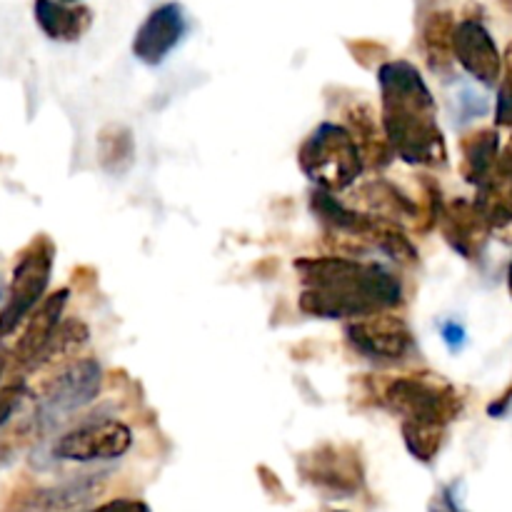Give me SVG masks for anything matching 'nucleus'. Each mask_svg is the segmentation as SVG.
<instances>
[{
    "label": "nucleus",
    "instance_id": "1",
    "mask_svg": "<svg viewBox=\"0 0 512 512\" xmlns=\"http://www.w3.org/2000/svg\"><path fill=\"white\" fill-rule=\"evenodd\" d=\"M383 90L385 135L408 163L440 165L448 158L438 128V105L423 75L408 60H390L378 70Z\"/></svg>",
    "mask_w": 512,
    "mask_h": 512
},
{
    "label": "nucleus",
    "instance_id": "2",
    "mask_svg": "<svg viewBox=\"0 0 512 512\" xmlns=\"http://www.w3.org/2000/svg\"><path fill=\"white\" fill-rule=\"evenodd\" d=\"M300 268L308 290L303 293V308L315 315L345 318V315H373L393 308L403 300L400 283L378 265L353 263L345 258L303 260Z\"/></svg>",
    "mask_w": 512,
    "mask_h": 512
},
{
    "label": "nucleus",
    "instance_id": "3",
    "mask_svg": "<svg viewBox=\"0 0 512 512\" xmlns=\"http://www.w3.org/2000/svg\"><path fill=\"white\" fill-rule=\"evenodd\" d=\"M300 168L323 190H343L363 170L358 140L345 128L323 123L300 148Z\"/></svg>",
    "mask_w": 512,
    "mask_h": 512
},
{
    "label": "nucleus",
    "instance_id": "4",
    "mask_svg": "<svg viewBox=\"0 0 512 512\" xmlns=\"http://www.w3.org/2000/svg\"><path fill=\"white\" fill-rule=\"evenodd\" d=\"M383 403L395 413H403L405 420H423L445 428L463 413L458 390L445 380L428 378V375L390 380L388 388L383 390Z\"/></svg>",
    "mask_w": 512,
    "mask_h": 512
},
{
    "label": "nucleus",
    "instance_id": "5",
    "mask_svg": "<svg viewBox=\"0 0 512 512\" xmlns=\"http://www.w3.org/2000/svg\"><path fill=\"white\" fill-rule=\"evenodd\" d=\"M103 370L95 360H75L60 375H55L43 390L35 408V425L40 430H53L70 418L73 413L93 403L100 393Z\"/></svg>",
    "mask_w": 512,
    "mask_h": 512
},
{
    "label": "nucleus",
    "instance_id": "6",
    "mask_svg": "<svg viewBox=\"0 0 512 512\" xmlns=\"http://www.w3.org/2000/svg\"><path fill=\"white\" fill-rule=\"evenodd\" d=\"M55 248L48 238H35L28 248L20 253L18 265L13 270V283H10L8 298L0 310V338L13 333L25 318L35 310V305L43 298L45 288L50 283V270H53Z\"/></svg>",
    "mask_w": 512,
    "mask_h": 512
},
{
    "label": "nucleus",
    "instance_id": "7",
    "mask_svg": "<svg viewBox=\"0 0 512 512\" xmlns=\"http://www.w3.org/2000/svg\"><path fill=\"white\" fill-rule=\"evenodd\" d=\"M133 445L128 425L115 418H90L65 430L50 445V458L60 463H103L118 460Z\"/></svg>",
    "mask_w": 512,
    "mask_h": 512
},
{
    "label": "nucleus",
    "instance_id": "8",
    "mask_svg": "<svg viewBox=\"0 0 512 512\" xmlns=\"http://www.w3.org/2000/svg\"><path fill=\"white\" fill-rule=\"evenodd\" d=\"M348 340L358 353L380 363L405 360L415 348L405 320L393 313L363 315L348 328Z\"/></svg>",
    "mask_w": 512,
    "mask_h": 512
},
{
    "label": "nucleus",
    "instance_id": "9",
    "mask_svg": "<svg viewBox=\"0 0 512 512\" xmlns=\"http://www.w3.org/2000/svg\"><path fill=\"white\" fill-rule=\"evenodd\" d=\"M190 20L185 15L180 3H163L155 10H150L148 18L138 28L133 38V55L143 65L165 63L173 50L180 48L185 38H188Z\"/></svg>",
    "mask_w": 512,
    "mask_h": 512
},
{
    "label": "nucleus",
    "instance_id": "10",
    "mask_svg": "<svg viewBox=\"0 0 512 512\" xmlns=\"http://www.w3.org/2000/svg\"><path fill=\"white\" fill-rule=\"evenodd\" d=\"M453 58L463 65L470 78L483 85H495L503 75V55L480 18H463L455 23Z\"/></svg>",
    "mask_w": 512,
    "mask_h": 512
},
{
    "label": "nucleus",
    "instance_id": "11",
    "mask_svg": "<svg viewBox=\"0 0 512 512\" xmlns=\"http://www.w3.org/2000/svg\"><path fill=\"white\" fill-rule=\"evenodd\" d=\"M300 473L315 488L333 495H353L363 485V468L353 450L320 448L300 460Z\"/></svg>",
    "mask_w": 512,
    "mask_h": 512
},
{
    "label": "nucleus",
    "instance_id": "12",
    "mask_svg": "<svg viewBox=\"0 0 512 512\" xmlns=\"http://www.w3.org/2000/svg\"><path fill=\"white\" fill-rule=\"evenodd\" d=\"M105 475H83L53 488L35 490L25 498L23 512H78L103 495Z\"/></svg>",
    "mask_w": 512,
    "mask_h": 512
},
{
    "label": "nucleus",
    "instance_id": "13",
    "mask_svg": "<svg viewBox=\"0 0 512 512\" xmlns=\"http://www.w3.org/2000/svg\"><path fill=\"white\" fill-rule=\"evenodd\" d=\"M65 300L68 293L60 290V293L50 295L45 303H40V308H35L28 315V328H25L23 338L15 345V360L20 365H28V368H38V360L43 355V350L48 348V343L53 340L55 330L60 328V315H63Z\"/></svg>",
    "mask_w": 512,
    "mask_h": 512
},
{
    "label": "nucleus",
    "instance_id": "14",
    "mask_svg": "<svg viewBox=\"0 0 512 512\" xmlns=\"http://www.w3.org/2000/svg\"><path fill=\"white\" fill-rule=\"evenodd\" d=\"M33 13L40 30L58 43H75L93 25V10L63 0H35Z\"/></svg>",
    "mask_w": 512,
    "mask_h": 512
},
{
    "label": "nucleus",
    "instance_id": "15",
    "mask_svg": "<svg viewBox=\"0 0 512 512\" xmlns=\"http://www.w3.org/2000/svg\"><path fill=\"white\" fill-rule=\"evenodd\" d=\"M448 220V240L453 243V248H458L463 253V258H475L483 248L485 238H488V220L483 218V213L478 210V205H470L465 200L453 203L450 213L445 215Z\"/></svg>",
    "mask_w": 512,
    "mask_h": 512
},
{
    "label": "nucleus",
    "instance_id": "16",
    "mask_svg": "<svg viewBox=\"0 0 512 512\" xmlns=\"http://www.w3.org/2000/svg\"><path fill=\"white\" fill-rule=\"evenodd\" d=\"M463 150V175L475 188L488 183L500 158V135L498 130H475L460 140Z\"/></svg>",
    "mask_w": 512,
    "mask_h": 512
},
{
    "label": "nucleus",
    "instance_id": "17",
    "mask_svg": "<svg viewBox=\"0 0 512 512\" xmlns=\"http://www.w3.org/2000/svg\"><path fill=\"white\" fill-rule=\"evenodd\" d=\"M453 30L455 18L453 13H433L423 25V48L428 55L430 68L445 73L450 65L455 63L453 58Z\"/></svg>",
    "mask_w": 512,
    "mask_h": 512
},
{
    "label": "nucleus",
    "instance_id": "18",
    "mask_svg": "<svg viewBox=\"0 0 512 512\" xmlns=\"http://www.w3.org/2000/svg\"><path fill=\"white\" fill-rule=\"evenodd\" d=\"M445 425L438 423H423V420H405L403 435L405 445H408L410 453L415 455L423 463H430L435 460V455L440 453L445 440Z\"/></svg>",
    "mask_w": 512,
    "mask_h": 512
},
{
    "label": "nucleus",
    "instance_id": "19",
    "mask_svg": "<svg viewBox=\"0 0 512 512\" xmlns=\"http://www.w3.org/2000/svg\"><path fill=\"white\" fill-rule=\"evenodd\" d=\"M505 73L500 75V88H498V103H495V123L508 125L512 128V40L503 55Z\"/></svg>",
    "mask_w": 512,
    "mask_h": 512
},
{
    "label": "nucleus",
    "instance_id": "20",
    "mask_svg": "<svg viewBox=\"0 0 512 512\" xmlns=\"http://www.w3.org/2000/svg\"><path fill=\"white\" fill-rule=\"evenodd\" d=\"M430 512H468V510H463V505H460L458 498H455V488H445L440 490L438 498L430 503Z\"/></svg>",
    "mask_w": 512,
    "mask_h": 512
},
{
    "label": "nucleus",
    "instance_id": "21",
    "mask_svg": "<svg viewBox=\"0 0 512 512\" xmlns=\"http://www.w3.org/2000/svg\"><path fill=\"white\" fill-rule=\"evenodd\" d=\"M90 512H148V508L143 503H135V500H115V503L100 505Z\"/></svg>",
    "mask_w": 512,
    "mask_h": 512
},
{
    "label": "nucleus",
    "instance_id": "22",
    "mask_svg": "<svg viewBox=\"0 0 512 512\" xmlns=\"http://www.w3.org/2000/svg\"><path fill=\"white\" fill-rule=\"evenodd\" d=\"M443 338L448 340V343L453 345V348H458V345L465 340V330L460 328L458 323H448V325H445V328H443Z\"/></svg>",
    "mask_w": 512,
    "mask_h": 512
},
{
    "label": "nucleus",
    "instance_id": "23",
    "mask_svg": "<svg viewBox=\"0 0 512 512\" xmlns=\"http://www.w3.org/2000/svg\"><path fill=\"white\" fill-rule=\"evenodd\" d=\"M510 400H512V385H510L508 393H503L493 405H490V415H493V418H503L505 410H508V405H510Z\"/></svg>",
    "mask_w": 512,
    "mask_h": 512
},
{
    "label": "nucleus",
    "instance_id": "24",
    "mask_svg": "<svg viewBox=\"0 0 512 512\" xmlns=\"http://www.w3.org/2000/svg\"><path fill=\"white\" fill-rule=\"evenodd\" d=\"M5 298H8V288H5V280H3V275H0V310H3Z\"/></svg>",
    "mask_w": 512,
    "mask_h": 512
},
{
    "label": "nucleus",
    "instance_id": "25",
    "mask_svg": "<svg viewBox=\"0 0 512 512\" xmlns=\"http://www.w3.org/2000/svg\"><path fill=\"white\" fill-rule=\"evenodd\" d=\"M508 288H510V295H512V260H510V270H508Z\"/></svg>",
    "mask_w": 512,
    "mask_h": 512
},
{
    "label": "nucleus",
    "instance_id": "26",
    "mask_svg": "<svg viewBox=\"0 0 512 512\" xmlns=\"http://www.w3.org/2000/svg\"><path fill=\"white\" fill-rule=\"evenodd\" d=\"M63 3H80V0H63Z\"/></svg>",
    "mask_w": 512,
    "mask_h": 512
}]
</instances>
